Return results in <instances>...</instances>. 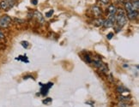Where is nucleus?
<instances>
[{
    "instance_id": "4be33fe9",
    "label": "nucleus",
    "mask_w": 139,
    "mask_h": 107,
    "mask_svg": "<svg viewBox=\"0 0 139 107\" xmlns=\"http://www.w3.org/2000/svg\"><path fill=\"white\" fill-rule=\"evenodd\" d=\"M31 3H32L33 4H34V5H36V4H38V1H37V0H32Z\"/></svg>"
},
{
    "instance_id": "f8f14e48",
    "label": "nucleus",
    "mask_w": 139,
    "mask_h": 107,
    "mask_svg": "<svg viewBox=\"0 0 139 107\" xmlns=\"http://www.w3.org/2000/svg\"><path fill=\"white\" fill-rule=\"evenodd\" d=\"M117 91L119 92V94H123V93H125V92H129V90H128L127 88H125L124 86H119V87H118Z\"/></svg>"
},
{
    "instance_id": "4468645a",
    "label": "nucleus",
    "mask_w": 139,
    "mask_h": 107,
    "mask_svg": "<svg viewBox=\"0 0 139 107\" xmlns=\"http://www.w3.org/2000/svg\"><path fill=\"white\" fill-rule=\"evenodd\" d=\"M85 60H86L88 63H92L91 57H90V56H89V54H88V53H87L86 56H85Z\"/></svg>"
},
{
    "instance_id": "412c9836",
    "label": "nucleus",
    "mask_w": 139,
    "mask_h": 107,
    "mask_svg": "<svg viewBox=\"0 0 139 107\" xmlns=\"http://www.w3.org/2000/svg\"><path fill=\"white\" fill-rule=\"evenodd\" d=\"M119 107H127V105L125 104V103H123V102H121V103L119 105Z\"/></svg>"
},
{
    "instance_id": "f03ea898",
    "label": "nucleus",
    "mask_w": 139,
    "mask_h": 107,
    "mask_svg": "<svg viewBox=\"0 0 139 107\" xmlns=\"http://www.w3.org/2000/svg\"><path fill=\"white\" fill-rule=\"evenodd\" d=\"M10 21H11V18L9 16L5 15V16H3L0 17V27H8L10 24Z\"/></svg>"
},
{
    "instance_id": "6ab92c4d",
    "label": "nucleus",
    "mask_w": 139,
    "mask_h": 107,
    "mask_svg": "<svg viewBox=\"0 0 139 107\" xmlns=\"http://www.w3.org/2000/svg\"><path fill=\"white\" fill-rule=\"evenodd\" d=\"M119 101L121 102H124V101H126V100H128V99L126 97H123V96H121V97L119 98Z\"/></svg>"
},
{
    "instance_id": "6e6552de",
    "label": "nucleus",
    "mask_w": 139,
    "mask_h": 107,
    "mask_svg": "<svg viewBox=\"0 0 139 107\" xmlns=\"http://www.w3.org/2000/svg\"><path fill=\"white\" fill-rule=\"evenodd\" d=\"M114 25V23L112 21H110L109 19H106L103 21V26L105 27H112Z\"/></svg>"
},
{
    "instance_id": "aec40b11",
    "label": "nucleus",
    "mask_w": 139,
    "mask_h": 107,
    "mask_svg": "<svg viewBox=\"0 0 139 107\" xmlns=\"http://www.w3.org/2000/svg\"><path fill=\"white\" fill-rule=\"evenodd\" d=\"M113 33H109L107 35H106V38H107L108 39H111L113 38Z\"/></svg>"
},
{
    "instance_id": "f257e3e1",
    "label": "nucleus",
    "mask_w": 139,
    "mask_h": 107,
    "mask_svg": "<svg viewBox=\"0 0 139 107\" xmlns=\"http://www.w3.org/2000/svg\"><path fill=\"white\" fill-rule=\"evenodd\" d=\"M116 22L118 23V25L120 27H124L126 25V21H127V16L126 15V12L124 11V10L119 9L117 10L116 12Z\"/></svg>"
},
{
    "instance_id": "a211bd4d",
    "label": "nucleus",
    "mask_w": 139,
    "mask_h": 107,
    "mask_svg": "<svg viewBox=\"0 0 139 107\" xmlns=\"http://www.w3.org/2000/svg\"><path fill=\"white\" fill-rule=\"evenodd\" d=\"M14 21H16V22H18V23H23L24 21L23 20H21V19H17V18H14Z\"/></svg>"
},
{
    "instance_id": "39448f33",
    "label": "nucleus",
    "mask_w": 139,
    "mask_h": 107,
    "mask_svg": "<svg viewBox=\"0 0 139 107\" xmlns=\"http://www.w3.org/2000/svg\"><path fill=\"white\" fill-rule=\"evenodd\" d=\"M53 85V83H48V84H46V85L43 86V87L41 88V94H43V95H45V94H47V93H48V90L51 88V87Z\"/></svg>"
},
{
    "instance_id": "dca6fc26",
    "label": "nucleus",
    "mask_w": 139,
    "mask_h": 107,
    "mask_svg": "<svg viewBox=\"0 0 139 107\" xmlns=\"http://www.w3.org/2000/svg\"><path fill=\"white\" fill-rule=\"evenodd\" d=\"M52 102V99H50V98H47V99H46L45 100L43 101L44 104H46V105H47V104H50Z\"/></svg>"
},
{
    "instance_id": "9b49d317",
    "label": "nucleus",
    "mask_w": 139,
    "mask_h": 107,
    "mask_svg": "<svg viewBox=\"0 0 139 107\" xmlns=\"http://www.w3.org/2000/svg\"><path fill=\"white\" fill-rule=\"evenodd\" d=\"M125 7H126V11H127V13L131 11V10H134L133 7H132V4H131V2H126V4H125Z\"/></svg>"
},
{
    "instance_id": "9d476101",
    "label": "nucleus",
    "mask_w": 139,
    "mask_h": 107,
    "mask_svg": "<svg viewBox=\"0 0 139 107\" xmlns=\"http://www.w3.org/2000/svg\"><path fill=\"white\" fill-rule=\"evenodd\" d=\"M93 12H94V14L96 16H99L101 15V10L99 7H97V6H94V8H93Z\"/></svg>"
},
{
    "instance_id": "7ed1b4c3",
    "label": "nucleus",
    "mask_w": 139,
    "mask_h": 107,
    "mask_svg": "<svg viewBox=\"0 0 139 107\" xmlns=\"http://www.w3.org/2000/svg\"><path fill=\"white\" fill-rule=\"evenodd\" d=\"M33 16L37 18V20L39 21V22H40V23H42V24L45 23V18H44V16H42V14H41L40 12L35 10V11L33 12Z\"/></svg>"
},
{
    "instance_id": "0eeeda50",
    "label": "nucleus",
    "mask_w": 139,
    "mask_h": 107,
    "mask_svg": "<svg viewBox=\"0 0 139 107\" xmlns=\"http://www.w3.org/2000/svg\"><path fill=\"white\" fill-rule=\"evenodd\" d=\"M116 12H117V8H116L115 6L113 5V4L108 6V13H109L110 16L116 15Z\"/></svg>"
},
{
    "instance_id": "1a4fd4ad",
    "label": "nucleus",
    "mask_w": 139,
    "mask_h": 107,
    "mask_svg": "<svg viewBox=\"0 0 139 107\" xmlns=\"http://www.w3.org/2000/svg\"><path fill=\"white\" fill-rule=\"evenodd\" d=\"M131 4H132L133 10L138 11V9H139V1H138V0H132Z\"/></svg>"
},
{
    "instance_id": "b1692460",
    "label": "nucleus",
    "mask_w": 139,
    "mask_h": 107,
    "mask_svg": "<svg viewBox=\"0 0 139 107\" xmlns=\"http://www.w3.org/2000/svg\"><path fill=\"white\" fill-rule=\"evenodd\" d=\"M100 1L101 3H103V4H107L109 0H100Z\"/></svg>"
},
{
    "instance_id": "20e7f679",
    "label": "nucleus",
    "mask_w": 139,
    "mask_h": 107,
    "mask_svg": "<svg viewBox=\"0 0 139 107\" xmlns=\"http://www.w3.org/2000/svg\"><path fill=\"white\" fill-rule=\"evenodd\" d=\"M126 16H127L130 20H134L138 16V11H137V10H131V11L128 12Z\"/></svg>"
},
{
    "instance_id": "f3484780",
    "label": "nucleus",
    "mask_w": 139,
    "mask_h": 107,
    "mask_svg": "<svg viewBox=\"0 0 139 107\" xmlns=\"http://www.w3.org/2000/svg\"><path fill=\"white\" fill-rule=\"evenodd\" d=\"M53 10H51L48 13L46 14V17H51V16H53Z\"/></svg>"
},
{
    "instance_id": "423d86ee",
    "label": "nucleus",
    "mask_w": 139,
    "mask_h": 107,
    "mask_svg": "<svg viewBox=\"0 0 139 107\" xmlns=\"http://www.w3.org/2000/svg\"><path fill=\"white\" fill-rule=\"evenodd\" d=\"M0 8L4 9V10H8L10 8V5L7 0H3L2 2L0 3Z\"/></svg>"
},
{
    "instance_id": "ddd939ff",
    "label": "nucleus",
    "mask_w": 139,
    "mask_h": 107,
    "mask_svg": "<svg viewBox=\"0 0 139 107\" xmlns=\"http://www.w3.org/2000/svg\"><path fill=\"white\" fill-rule=\"evenodd\" d=\"M103 20L101 19V18H99V19H97L96 21H94V24H95L96 26H101L103 25Z\"/></svg>"
},
{
    "instance_id": "2eb2a0df",
    "label": "nucleus",
    "mask_w": 139,
    "mask_h": 107,
    "mask_svg": "<svg viewBox=\"0 0 139 107\" xmlns=\"http://www.w3.org/2000/svg\"><path fill=\"white\" fill-rule=\"evenodd\" d=\"M21 44H22V46H23L24 48H27V47H28V45H29L27 41H22V42H21Z\"/></svg>"
},
{
    "instance_id": "5701e85b",
    "label": "nucleus",
    "mask_w": 139,
    "mask_h": 107,
    "mask_svg": "<svg viewBox=\"0 0 139 107\" xmlns=\"http://www.w3.org/2000/svg\"><path fill=\"white\" fill-rule=\"evenodd\" d=\"M0 39H4V33H3L1 31H0Z\"/></svg>"
}]
</instances>
